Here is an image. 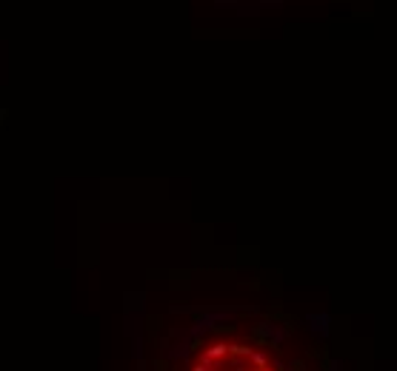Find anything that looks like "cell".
<instances>
[{
  "label": "cell",
  "instance_id": "2",
  "mask_svg": "<svg viewBox=\"0 0 397 371\" xmlns=\"http://www.w3.org/2000/svg\"><path fill=\"white\" fill-rule=\"evenodd\" d=\"M252 363L257 365V368H266V354H260V351H254V354H252Z\"/></svg>",
  "mask_w": 397,
  "mask_h": 371
},
{
  "label": "cell",
  "instance_id": "1",
  "mask_svg": "<svg viewBox=\"0 0 397 371\" xmlns=\"http://www.w3.org/2000/svg\"><path fill=\"white\" fill-rule=\"evenodd\" d=\"M229 351H231V346H223V343H217V346H212V348H206V351H203V360H212V363H215L217 357L229 354Z\"/></svg>",
  "mask_w": 397,
  "mask_h": 371
}]
</instances>
